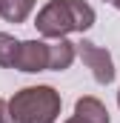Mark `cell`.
Returning a JSON list of instances; mask_svg holds the SVG:
<instances>
[{
	"label": "cell",
	"mask_w": 120,
	"mask_h": 123,
	"mask_svg": "<svg viewBox=\"0 0 120 123\" xmlns=\"http://www.w3.org/2000/svg\"><path fill=\"white\" fill-rule=\"evenodd\" d=\"M34 26L43 37H66L69 31H89L94 26V9L86 0H49L37 17Z\"/></svg>",
	"instance_id": "cell-1"
},
{
	"label": "cell",
	"mask_w": 120,
	"mask_h": 123,
	"mask_svg": "<svg viewBox=\"0 0 120 123\" xmlns=\"http://www.w3.org/2000/svg\"><path fill=\"white\" fill-rule=\"evenodd\" d=\"M74 49H77L80 60L91 69V74H94L97 83L109 86V83L114 80V60H112L109 49H103V46H97V43H91V40H80V43H74Z\"/></svg>",
	"instance_id": "cell-3"
},
{
	"label": "cell",
	"mask_w": 120,
	"mask_h": 123,
	"mask_svg": "<svg viewBox=\"0 0 120 123\" xmlns=\"http://www.w3.org/2000/svg\"><path fill=\"white\" fill-rule=\"evenodd\" d=\"M74 120L77 123H112V117H109V109H106L97 97L83 94V97H77V103H74Z\"/></svg>",
	"instance_id": "cell-5"
},
{
	"label": "cell",
	"mask_w": 120,
	"mask_h": 123,
	"mask_svg": "<svg viewBox=\"0 0 120 123\" xmlns=\"http://www.w3.org/2000/svg\"><path fill=\"white\" fill-rule=\"evenodd\" d=\"M14 69L34 74V72H46L49 69V43L43 40H23L17 46V57H14Z\"/></svg>",
	"instance_id": "cell-4"
},
{
	"label": "cell",
	"mask_w": 120,
	"mask_h": 123,
	"mask_svg": "<svg viewBox=\"0 0 120 123\" xmlns=\"http://www.w3.org/2000/svg\"><path fill=\"white\" fill-rule=\"evenodd\" d=\"M34 9V0H0V17L6 23H23Z\"/></svg>",
	"instance_id": "cell-7"
},
{
	"label": "cell",
	"mask_w": 120,
	"mask_h": 123,
	"mask_svg": "<svg viewBox=\"0 0 120 123\" xmlns=\"http://www.w3.org/2000/svg\"><path fill=\"white\" fill-rule=\"evenodd\" d=\"M17 46H20V40H14L9 31H0V66H3V69L14 66V57H17Z\"/></svg>",
	"instance_id": "cell-8"
},
{
	"label": "cell",
	"mask_w": 120,
	"mask_h": 123,
	"mask_svg": "<svg viewBox=\"0 0 120 123\" xmlns=\"http://www.w3.org/2000/svg\"><path fill=\"white\" fill-rule=\"evenodd\" d=\"M109 3H112V6H114V9L120 12V0H109Z\"/></svg>",
	"instance_id": "cell-10"
},
{
	"label": "cell",
	"mask_w": 120,
	"mask_h": 123,
	"mask_svg": "<svg viewBox=\"0 0 120 123\" xmlns=\"http://www.w3.org/2000/svg\"><path fill=\"white\" fill-rule=\"evenodd\" d=\"M77 57V49L72 40L66 37H57L54 43H49V69L52 72H66Z\"/></svg>",
	"instance_id": "cell-6"
},
{
	"label": "cell",
	"mask_w": 120,
	"mask_h": 123,
	"mask_svg": "<svg viewBox=\"0 0 120 123\" xmlns=\"http://www.w3.org/2000/svg\"><path fill=\"white\" fill-rule=\"evenodd\" d=\"M117 106H120V92H117Z\"/></svg>",
	"instance_id": "cell-12"
},
{
	"label": "cell",
	"mask_w": 120,
	"mask_h": 123,
	"mask_svg": "<svg viewBox=\"0 0 120 123\" xmlns=\"http://www.w3.org/2000/svg\"><path fill=\"white\" fill-rule=\"evenodd\" d=\"M0 123H14L12 120V115H9V103L0 97Z\"/></svg>",
	"instance_id": "cell-9"
},
{
	"label": "cell",
	"mask_w": 120,
	"mask_h": 123,
	"mask_svg": "<svg viewBox=\"0 0 120 123\" xmlns=\"http://www.w3.org/2000/svg\"><path fill=\"white\" fill-rule=\"evenodd\" d=\"M66 123H77V120H74V117H72V120H66Z\"/></svg>",
	"instance_id": "cell-11"
},
{
	"label": "cell",
	"mask_w": 120,
	"mask_h": 123,
	"mask_svg": "<svg viewBox=\"0 0 120 123\" xmlns=\"http://www.w3.org/2000/svg\"><path fill=\"white\" fill-rule=\"evenodd\" d=\"M6 103L14 123H54L63 106L60 92H54L52 86H26Z\"/></svg>",
	"instance_id": "cell-2"
}]
</instances>
